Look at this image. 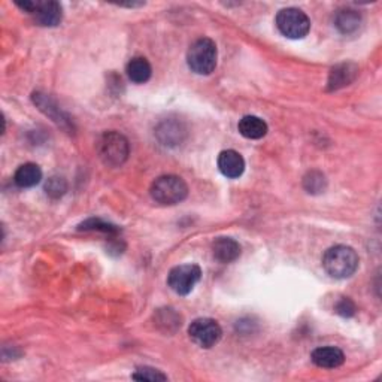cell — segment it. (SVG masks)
Instances as JSON below:
<instances>
[{
	"instance_id": "obj_7",
	"label": "cell",
	"mask_w": 382,
	"mask_h": 382,
	"mask_svg": "<svg viewBox=\"0 0 382 382\" xmlns=\"http://www.w3.org/2000/svg\"><path fill=\"white\" fill-rule=\"evenodd\" d=\"M189 335L190 339L200 348H212L220 342L223 330L215 319L198 318L190 324Z\"/></svg>"
},
{
	"instance_id": "obj_16",
	"label": "cell",
	"mask_w": 382,
	"mask_h": 382,
	"mask_svg": "<svg viewBox=\"0 0 382 382\" xmlns=\"http://www.w3.org/2000/svg\"><path fill=\"white\" fill-rule=\"evenodd\" d=\"M126 72L133 83L144 84L151 78L153 67H151L149 61L145 57H135L129 61Z\"/></svg>"
},
{
	"instance_id": "obj_5",
	"label": "cell",
	"mask_w": 382,
	"mask_h": 382,
	"mask_svg": "<svg viewBox=\"0 0 382 382\" xmlns=\"http://www.w3.org/2000/svg\"><path fill=\"white\" fill-rule=\"evenodd\" d=\"M277 28L288 39H301L309 33L310 21L304 11L286 8L277 15Z\"/></svg>"
},
{
	"instance_id": "obj_1",
	"label": "cell",
	"mask_w": 382,
	"mask_h": 382,
	"mask_svg": "<svg viewBox=\"0 0 382 382\" xmlns=\"http://www.w3.org/2000/svg\"><path fill=\"white\" fill-rule=\"evenodd\" d=\"M359 255L351 246L336 245L328 248L323 257L326 272L335 279L351 278L359 269Z\"/></svg>"
},
{
	"instance_id": "obj_11",
	"label": "cell",
	"mask_w": 382,
	"mask_h": 382,
	"mask_svg": "<svg viewBox=\"0 0 382 382\" xmlns=\"http://www.w3.org/2000/svg\"><path fill=\"white\" fill-rule=\"evenodd\" d=\"M212 253L221 263H232L241 255V245L233 237H218L212 244Z\"/></svg>"
},
{
	"instance_id": "obj_18",
	"label": "cell",
	"mask_w": 382,
	"mask_h": 382,
	"mask_svg": "<svg viewBox=\"0 0 382 382\" xmlns=\"http://www.w3.org/2000/svg\"><path fill=\"white\" fill-rule=\"evenodd\" d=\"M45 191L50 198L59 199L67 191V182L61 176H51L45 184Z\"/></svg>"
},
{
	"instance_id": "obj_14",
	"label": "cell",
	"mask_w": 382,
	"mask_h": 382,
	"mask_svg": "<svg viewBox=\"0 0 382 382\" xmlns=\"http://www.w3.org/2000/svg\"><path fill=\"white\" fill-rule=\"evenodd\" d=\"M42 180V171L38 165L34 163H25L17 169L14 181L15 184L21 187V189H32V187L38 185Z\"/></svg>"
},
{
	"instance_id": "obj_13",
	"label": "cell",
	"mask_w": 382,
	"mask_h": 382,
	"mask_svg": "<svg viewBox=\"0 0 382 382\" xmlns=\"http://www.w3.org/2000/svg\"><path fill=\"white\" fill-rule=\"evenodd\" d=\"M357 72H359L357 66L352 63L337 65L336 67L332 69L330 76H328V88H330V90H337V88H342L345 85L351 84Z\"/></svg>"
},
{
	"instance_id": "obj_2",
	"label": "cell",
	"mask_w": 382,
	"mask_h": 382,
	"mask_svg": "<svg viewBox=\"0 0 382 382\" xmlns=\"http://www.w3.org/2000/svg\"><path fill=\"white\" fill-rule=\"evenodd\" d=\"M218 51L215 42L209 38H200L187 52V63L198 75H209L217 67Z\"/></svg>"
},
{
	"instance_id": "obj_8",
	"label": "cell",
	"mask_w": 382,
	"mask_h": 382,
	"mask_svg": "<svg viewBox=\"0 0 382 382\" xmlns=\"http://www.w3.org/2000/svg\"><path fill=\"white\" fill-rule=\"evenodd\" d=\"M310 360L321 369H336L343 364L345 354L336 346H321L310 354Z\"/></svg>"
},
{
	"instance_id": "obj_3",
	"label": "cell",
	"mask_w": 382,
	"mask_h": 382,
	"mask_svg": "<svg viewBox=\"0 0 382 382\" xmlns=\"http://www.w3.org/2000/svg\"><path fill=\"white\" fill-rule=\"evenodd\" d=\"M189 194V187L181 176L163 175L151 185V198L160 205H176Z\"/></svg>"
},
{
	"instance_id": "obj_17",
	"label": "cell",
	"mask_w": 382,
	"mask_h": 382,
	"mask_svg": "<svg viewBox=\"0 0 382 382\" xmlns=\"http://www.w3.org/2000/svg\"><path fill=\"white\" fill-rule=\"evenodd\" d=\"M79 229H81V230H93V232H102V233L111 235V236H115V235L120 233V229L117 226L106 223V221H103L100 218L87 220V221H84L81 226H79Z\"/></svg>"
},
{
	"instance_id": "obj_9",
	"label": "cell",
	"mask_w": 382,
	"mask_h": 382,
	"mask_svg": "<svg viewBox=\"0 0 382 382\" xmlns=\"http://www.w3.org/2000/svg\"><path fill=\"white\" fill-rule=\"evenodd\" d=\"M218 169L227 178H239L245 171V160L235 149H226L218 156Z\"/></svg>"
},
{
	"instance_id": "obj_10",
	"label": "cell",
	"mask_w": 382,
	"mask_h": 382,
	"mask_svg": "<svg viewBox=\"0 0 382 382\" xmlns=\"http://www.w3.org/2000/svg\"><path fill=\"white\" fill-rule=\"evenodd\" d=\"M34 19L45 28H56L63 19V10L59 2H38L36 10L33 12Z\"/></svg>"
},
{
	"instance_id": "obj_19",
	"label": "cell",
	"mask_w": 382,
	"mask_h": 382,
	"mask_svg": "<svg viewBox=\"0 0 382 382\" xmlns=\"http://www.w3.org/2000/svg\"><path fill=\"white\" fill-rule=\"evenodd\" d=\"M133 379L138 381H149V382H156V381H167V376L165 375L163 372H160L154 368H139L135 373L131 375Z\"/></svg>"
},
{
	"instance_id": "obj_21",
	"label": "cell",
	"mask_w": 382,
	"mask_h": 382,
	"mask_svg": "<svg viewBox=\"0 0 382 382\" xmlns=\"http://www.w3.org/2000/svg\"><path fill=\"white\" fill-rule=\"evenodd\" d=\"M335 309H336V314H339L341 317H345V318H350V317L355 315V310H357L355 304L350 297H342L336 304Z\"/></svg>"
},
{
	"instance_id": "obj_12",
	"label": "cell",
	"mask_w": 382,
	"mask_h": 382,
	"mask_svg": "<svg viewBox=\"0 0 382 382\" xmlns=\"http://www.w3.org/2000/svg\"><path fill=\"white\" fill-rule=\"evenodd\" d=\"M239 133L246 139H262L268 133V124L255 115H245L237 124Z\"/></svg>"
},
{
	"instance_id": "obj_4",
	"label": "cell",
	"mask_w": 382,
	"mask_h": 382,
	"mask_svg": "<svg viewBox=\"0 0 382 382\" xmlns=\"http://www.w3.org/2000/svg\"><path fill=\"white\" fill-rule=\"evenodd\" d=\"M97 151L106 166L118 167L129 157V140L118 131H105L97 142Z\"/></svg>"
},
{
	"instance_id": "obj_15",
	"label": "cell",
	"mask_w": 382,
	"mask_h": 382,
	"mask_svg": "<svg viewBox=\"0 0 382 382\" xmlns=\"http://www.w3.org/2000/svg\"><path fill=\"white\" fill-rule=\"evenodd\" d=\"M335 25L341 33L351 34L361 25V15L354 10H342L335 17Z\"/></svg>"
},
{
	"instance_id": "obj_6",
	"label": "cell",
	"mask_w": 382,
	"mask_h": 382,
	"mask_svg": "<svg viewBox=\"0 0 382 382\" xmlns=\"http://www.w3.org/2000/svg\"><path fill=\"white\" fill-rule=\"evenodd\" d=\"M202 278V269L198 264H181L169 272L167 284L176 295L187 296Z\"/></svg>"
},
{
	"instance_id": "obj_20",
	"label": "cell",
	"mask_w": 382,
	"mask_h": 382,
	"mask_svg": "<svg viewBox=\"0 0 382 382\" xmlns=\"http://www.w3.org/2000/svg\"><path fill=\"white\" fill-rule=\"evenodd\" d=\"M304 184H305V189L309 193H319L324 190L326 178L323 173H319V172H309L305 178Z\"/></svg>"
}]
</instances>
